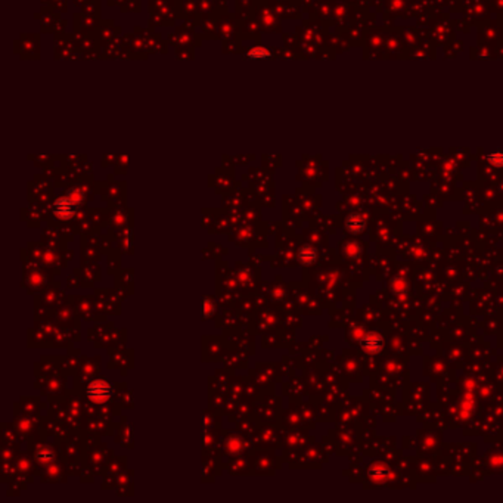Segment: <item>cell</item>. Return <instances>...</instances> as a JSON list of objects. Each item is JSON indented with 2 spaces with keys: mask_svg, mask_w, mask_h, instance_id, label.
Segmentation results:
<instances>
[{
  "mask_svg": "<svg viewBox=\"0 0 503 503\" xmlns=\"http://www.w3.org/2000/svg\"><path fill=\"white\" fill-rule=\"evenodd\" d=\"M114 387L108 379H95L86 388V397L93 404H105L111 400Z\"/></svg>",
  "mask_w": 503,
  "mask_h": 503,
  "instance_id": "obj_1",
  "label": "cell"
},
{
  "mask_svg": "<svg viewBox=\"0 0 503 503\" xmlns=\"http://www.w3.org/2000/svg\"><path fill=\"white\" fill-rule=\"evenodd\" d=\"M75 192H72V195H63L56 198L54 202V213L58 219L61 220H71L75 213H77V207H78V198H75Z\"/></svg>",
  "mask_w": 503,
  "mask_h": 503,
  "instance_id": "obj_2",
  "label": "cell"
},
{
  "mask_svg": "<svg viewBox=\"0 0 503 503\" xmlns=\"http://www.w3.org/2000/svg\"><path fill=\"white\" fill-rule=\"evenodd\" d=\"M382 345H384V339L378 334H368L360 339V347L363 348V351H366L369 354L381 353Z\"/></svg>",
  "mask_w": 503,
  "mask_h": 503,
  "instance_id": "obj_3",
  "label": "cell"
},
{
  "mask_svg": "<svg viewBox=\"0 0 503 503\" xmlns=\"http://www.w3.org/2000/svg\"><path fill=\"white\" fill-rule=\"evenodd\" d=\"M317 260V250L310 245V244H304L303 247H300L298 250V261L303 266H312L314 264Z\"/></svg>",
  "mask_w": 503,
  "mask_h": 503,
  "instance_id": "obj_4",
  "label": "cell"
},
{
  "mask_svg": "<svg viewBox=\"0 0 503 503\" xmlns=\"http://www.w3.org/2000/svg\"><path fill=\"white\" fill-rule=\"evenodd\" d=\"M345 229L351 233V235H360L365 232L366 229V220L363 216L360 214H350L345 219Z\"/></svg>",
  "mask_w": 503,
  "mask_h": 503,
  "instance_id": "obj_5",
  "label": "cell"
},
{
  "mask_svg": "<svg viewBox=\"0 0 503 503\" xmlns=\"http://www.w3.org/2000/svg\"><path fill=\"white\" fill-rule=\"evenodd\" d=\"M248 56H250V58H255V59H258V58L263 59V58H269V56H270V52H269L266 48H261V46H260V48H252V49L248 52Z\"/></svg>",
  "mask_w": 503,
  "mask_h": 503,
  "instance_id": "obj_6",
  "label": "cell"
},
{
  "mask_svg": "<svg viewBox=\"0 0 503 503\" xmlns=\"http://www.w3.org/2000/svg\"><path fill=\"white\" fill-rule=\"evenodd\" d=\"M213 313H214V304L210 298H205L204 300V317L208 319L213 316Z\"/></svg>",
  "mask_w": 503,
  "mask_h": 503,
  "instance_id": "obj_7",
  "label": "cell"
},
{
  "mask_svg": "<svg viewBox=\"0 0 503 503\" xmlns=\"http://www.w3.org/2000/svg\"><path fill=\"white\" fill-rule=\"evenodd\" d=\"M54 457V454L51 453V451H48V450H43V451H40L39 454H37V459L39 460H51Z\"/></svg>",
  "mask_w": 503,
  "mask_h": 503,
  "instance_id": "obj_8",
  "label": "cell"
}]
</instances>
